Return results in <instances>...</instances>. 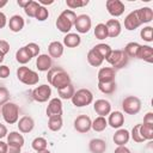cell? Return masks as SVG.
Here are the masks:
<instances>
[{
  "mask_svg": "<svg viewBox=\"0 0 153 153\" xmlns=\"http://www.w3.org/2000/svg\"><path fill=\"white\" fill-rule=\"evenodd\" d=\"M47 80L56 90L63 88L65 86H67V85L71 84V76H69V74L63 68H61V67H51L48 71Z\"/></svg>",
  "mask_w": 153,
  "mask_h": 153,
  "instance_id": "6da1fadb",
  "label": "cell"
},
{
  "mask_svg": "<svg viewBox=\"0 0 153 153\" xmlns=\"http://www.w3.org/2000/svg\"><path fill=\"white\" fill-rule=\"evenodd\" d=\"M1 116L8 124H14L19 120V106L16 103L7 102L1 106Z\"/></svg>",
  "mask_w": 153,
  "mask_h": 153,
  "instance_id": "7a4b0ae2",
  "label": "cell"
},
{
  "mask_svg": "<svg viewBox=\"0 0 153 153\" xmlns=\"http://www.w3.org/2000/svg\"><path fill=\"white\" fill-rule=\"evenodd\" d=\"M17 78L20 82H23L27 86H33V85L38 84V81H39L38 74L26 66H22L17 69Z\"/></svg>",
  "mask_w": 153,
  "mask_h": 153,
  "instance_id": "3957f363",
  "label": "cell"
},
{
  "mask_svg": "<svg viewBox=\"0 0 153 153\" xmlns=\"http://www.w3.org/2000/svg\"><path fill=\"white\" fill-rule=\"evenodd\" d=\"M71 100H72L73 105L76 108L87 106L93 102V94L88 88H80L74 92Z\"/></svg>",
  "mask_w": 153,
  "mask_h": 153,
  "instance_id": "277c9868",
  "label": "cell"
},
{
  "mask_svg": "<svg viewBox=\"0 0 153 153\" xmlns=\"http://www.w3.org/2000/svg\"><path fill=\"white\" fill-rule=\"evenodd\" d=\"M111 66L114 69H120V68H123L127 66L128 61H129V57L124 54L123 50L121 49H112L111 53L109 54V56L105 59Z\"/></svg>",
  "mask_w": 153,
  "mask_h": 153,
  "instance_id": "5b68a950",
  "label": "cell"
},
{
  "mask_svg": "<svg viewBox=\"0 0 153 153\" xmlns=\"http://www.w3.org/2000/svg\"><path fill=\"white\" fill-rule=\"evenodd\" d=\"M122 109L128 115H136L141 110V100L135 96H128L122 100Z\"/></svg>",
  "mask_w": 153,
  "mask_h": 153,
  "instance_id": "8992f818",
  "label": "cell"
},
{
  "mask_svg": "<svg viewBox=\"0 0 153 153\" xmlns=\"http://www.w3.org/2000/svg\"><path fill=\"white\" fill-rule=\"evenodd\" d=\"M51 96V88L49 85L43 84L33 88L32 91V98L38 103H45L50 99Z\"/></svg>",
  "mask_w": 153,
  "mask_h": 153,
  "instance_id": "52a82bcc",
  "label": "cell"
},
{
  "mask_svg": "<svg viewBox=\"0 0 153 153\" xmlns=\"http://www.w3.org/2000/svg\"><path fill=\"white\" fill-rule=\"evenodd\" d=\"M92 26V20L91 17L88 14H80L76 16L75 23H74V27L76 29V31L79 33H87L90 31Z\"/></svg>",
  "mask_w": 153,
  "mask_h": 153,
  "instance_id": "ba28073f",
  "label": "cell"
},
{
  "mask_svg": "<svg viewBox=\"0 0 153 153\" xmlns=\"http://www.w3.org/2000/svg\"><path fill=\"white\" fill-rule=\"evenodd\" d=\"M91 126H92V121L86 115H80L74 120V129L78 133H81V134L87 133L91 129Z\"/></svg>",
  "mask_w": 153,
  "mask_h": 153,
  "instance_id": "9c48e42d",
  "label": "cell"
},
{
  "mask_svg": "<svg viewBox=\"0 0 153 153\" xmlns=\"http://www.w3.org/2000/svg\"><path fill=\"white\" fill-rule=\"evenodd\" d=\"M105 6L109 14L112 17H120L124 12V4L121 0H108Z\"/></svg>",
  "mask_w": 153,
  "mask_h": 153,
  "instance_id": "30bf717a",
  "label": "cell"
},
{
  "mask_svg": "<svg viewBox=\"0 0 153 153\" xmlns=\"http://www.w3.org/2000/svg\"><path fill=\"white\" fill-rule=\"evenodd\" d=\"M47 116L53 117V116H61L62 115V102L60 98H51L48 103L47 106Z\"/></svg>",
  "mask_w": 153,
  "mask_h": 153,
  "instance_id": "8fae6325",
  "label": "cell"
},
{
  "mask_svg": "<svg viewBox=\"0 0 153 153\" xmlns=\"http://www.w3.org/2000/svg\"><path fill=\"white\" fill-rule=\"evenodd\" d=\"M115 76H116V69H114L112 67H102L97 74L98 82L115 81Z\"/></svg>",
  "mask_w": 153,
  "mask_h": 153,
  "instance_id": "7c38bea8",
  "label": "cell"
},
{
  "mask_svg": "<svg viewBox=\"0 0 153 153\" xmlns=\"http://www.w3.org/2000/svg\"><path fill=\"white\" fill-rule=\"evenodd\" d=\"M93 109L97 115L105 117L106 115H109L111 112V104L106 99H97L93 103Z\"/></svg>",
  "mask_w": 153,
  "mask_h": 153,
  "instance_id": "4fadbf2b",
  "label": "cell"
},
{
  "mask_svg": "<svg viewBox=\"0 0 153 153\" xmlns=\"http://www.w3.org/2000/svg\"><path fill=\"white\" fill-rule=\"evenodd\" d=\"M108 126H110L114 129H120L124 123V115L121 111H112L109 114Z\"/></svg>",
  "mask_w": 153,
  "mask_h": 153,
  "instance_id": "5bb4252c",
  "label": "cell"
},
{
  "mask_svg": "<svg viewBox=\"0 0 153 153\" xmlns=\"http://www.w3.org/2000/svg\"><path fill=\"white\" fill-rule=\"evenodd\" d=\"M53 61L48 54H39L36 60V67L41 72H48L51 68Z\"/></svg>",
  "mask_w": 153,
  "mask_h": 153,
  "instance_id": "9a60e30c",
  "label": "cell"
},
{
  "mask_svg": "<svg viewBox=\"0 0 153 153\" xmlns=\"http://www.w3.org/2000/svg\"><path fill=\"white\" fill-rule=\"evenodd\" d=\"M105 26L108 29V36L111 37V38H115V37L120 36V33L122 31L121 23L117 19H109L105 23Z\"/></svg>",
  "mask_w": 153,
  "mask_h": 153,
  "instance_id": "2e32d148",
  "label": "cell"
},
{
  "mask_svg": "<svg viewBox=\"0 0 153 153\" xmlns=\"http://www.w3.org/2000/svg\"><path fill=\"white\" fill-rule=\"evenodd\" d=\"M18 129L20 133H30L35 127V121L30 116H23L20 120H18Z\"/></svg>",
  "mask_w": 153,
  "mask_h": 153,
  "instance_id": "e0dca14e",
  "label": "cell"
},
{
  "mask_svg": "<svg viewBox=\"0 0 153 153\" xmlns=\"http://www.w3.org/2000/svg\"><path fill=\"white\" fill-rule=\"evenodd\" d=\"M129 139H130V133L123 128L117 129V131L114 134V137H112L114 142L117 146H126V143H128Z\"/></svg>",
  "mask_w": 153,
  "mask_h": 153,
  "instance_id": "ac0fdd59",
  "label": "cell"
},
{
  "mask_svg": "<svg viewBox=\"0 0 153 153\" xmlns=\"http://www.w3.org/2000/svg\"><path fill=\"white\" fill-rule=\"evenodd\" d=\"M24 142H25L24 136L19 131H11L10 134H7V145L8 146L22 148L24 146Z\"/></svg>",
  "mask_w": 153,
  "mask_h": 153,
  "instance_id": "d6986e66",
  "label": "cell"
},
{
  "mask_svg": "<svg viewBox=\"0 0 153 153\" xmlns=\"http://www.w3.org/2000/svg\"><path fill=\"white\" fill-rule=\"evenodd\" d=\"M24 25H25V22L23 19V17L19 16V14L12 16L10 18V20H8V27H10V30L12 32H19V31H22L23 27H24Z\"/></svg>",
  "mask_w": 153,
  "mask_h": 153,
  "instance_id": "ffe728a7",
  "label": "cell"
},
{
  "mask_svg": "<svg viewBox=\"0 0 153 153\" xmlns=\"http://www.w3.org/2000/svg\"><path fill=\"white\" fill-rule=\"evenodd\" d=\"M135 12L141 24H147L153 19V10L151 7H141L135 10Z\"/></svg>",
  "mask_w": 153,
  "mask_h": 153,
  "instance_id": "44dd1931",
  "label": "cell"
},
{
  "mask_svg": "<svg viewBox=\"0 0 153 153\" xmlns=\"http://www.w3.org/2000/svg\"><path fill=\"white\" fill-rule=\"evenodd\" d=\"M63 44L59 41H53L50 42V44L48 45V53H49V56L50 57H54V59H59L62 56L63 54Z\"/></svg>",
  "mask_w": 153,
  "mask_h": 153,
  "instance_id": "7402d4cb",
  "label": "cell"
},
{
  "mask_svg": "<svg viewBox=\"0 0 153 153\" xmlns=\"http://www.w3.org/2000/svg\"><path fill=\"white\" fill-rule=\"evenodd\" d=\"M136 57L148 63H152L153 62V48L151 45H140Z\"/></svg>",
  "mask_w": 153,
  "mask_h": 153,
  "instance_id": "603a6c76",
  "label": "cell"
},
{
  "mask_svg": "<svg viewBox=\"0 0 153 153\" xmlns=\"http://www.w3.org/2000/svg\"><path fill=\"white\" fill-rule=\"evenodd\" d=\"M108 146L103 139H92L88 143V149L91 153H104Z\"/></svg>",
  "mask_w": 153,
  "mask_h": 153,
  "instance_id": "cb8c5ba5",
  "label": "cell"
},
{
  "mask_svg": "<svg viewBox=\"0 0 153 153\" xmlns=\"http://www.w3.org/2000/svg\"><path fill=\"white\" fill-rule=\"evenodd\" d=\"M140 25H141V23H140L139 18H137L135 11L130 12V13L124 18V27H126L127 30H129V31L137 29Z\"/></svg>",
  "mask_w": 153,
  "mask_h": 153,
  "instance_id": "d4e9b609",
  "label": "cell"
},
{
  "mask_svg": "<svg viewBox=\"0 0 153 153\" xmlns=\"http://www.w3.org/2000/svg\"><path fill=\"white\" fill-rule=\"evenodd\" d=\"M81 43V38L78 33H66V36L63 37V45H66L67 48H76L78 45H80Z\"/></svg>",
  "mask_w": 153,
  "mask_h": 153,
  "instance_id": "484cf974",
  "label": "cell"
},
{
  "mask_svg": "<svg viewBox=\"0 0 153 153\" xmlns=\"http://www.w3.org/2000/svg\"><path fill=\"white\" fill-rule=\"evenodd\" d=\"M73 26L74 25L66 17H63L62 14H60L57 17V19H56V27L59 29V31H61L63 33H69V31H71V29Z\"/></svg>",
  "mask_w": 153,
  "mask_h": 153,
  "instance_id": "4316f807",
  "label": "cell"
},
{
  "mask_svg": "<svg viewBox=\"0 0 153 153\" xmlns=\"http://www.w3.org/2000/svg\"><path fill=\"white\" fill-rule=\"evenodd\" d=\"M103 61H104V59L93 48L88 50V53H87V62L92 67H99V66H102Z\"/></svg>",
  "mask_w": 153,
  "mask_h": 153,
  "instance_id": "83f0119b",
  "label": "cell"
},
{
  "mask_svg": "<svg viewBox=\"0 0 153 153\" xmlns=\"http://www.w3.org/2000/svg\"><path fill=\"white\" fill-rule=\"evenodd\" d=\"M31 59H32V56H31V54L27 51V49H26L25 47L19 48V49L17 50V53H16V60H17L20 65L27 63L29 61H31Z\"/></svg>",
  "mask_w": 153,
  "mask_h": 153,
  "instance_id": "f1b7e54d",
  "label": "cell"
},
{
  "mask_svg": "<svg viewBox=\"0 0 153 153\" xmlns=\"http://www.w3.org/2000/svg\"><path fill=\"white\" fill-rule=\"evenodd\" d=\"M62 124H63V121L61 116H53V117H49L48 120V128L51 131H59L62 128Z\"/></svg>",
  "mask_w": 153,
  "mask_h": 153,
  "instance_id": "f546056e",
  "label": "cell"
},
{
  "mask_svg": "<svg viewBox=\"0 0 153 153\" xmlns=\"http://www.w3.org/2000/svg\"><path fill=\"white\" fill-rule=\"evenodd\" d=\"M106 127H108V121H106V118L103 117V116L96 117V118L92 121V126H91V128H92L94 131H103V130H105Z\"/></svg>",
  "mask_w": 153,
  "mask_h": 153,
  "instance_id": "4dcf8cb0",
  "label": "cell"
},
{
  "mask_svg": "<svg viewBox=\"0 0 153 153\" xmlns=\"http://www.w3.org/2000/svg\"><path fill=\"white\" fill-rule=\"evenodd\" d=\"M139 49H140V44H139L137 42H129V43L124 47L123 51H124V54H126L128 57H136Z\"/></svg>",
  "mask_w": 153,
  "mask_h": 153,
  "instance_id": "1f68e13d",
  "label": "cell"
},
{
  "mask_svg": "<svg viewBox=\"0 0 153 153\" xmlns=\"http://www.w3.org/2000/svg\"><path fill=\"white\" fill-rule=\"evenodd\" d=\"M140 135L143 140H152L153 139V124H140L139 128Z\"/></svg>",
  "mask_w": 153,
  "mask_h": 153,
  "instance_id": "d6a6232c",
  "label": "cell"
},
{
  "mask_svg": "<svg viewBox=\"0 0 153 153\" xmlns=\"http://www.w3.org/2000/svg\"><path fill=\"white\" fill-rule=\"evenodd\" d=\"M98 90L102 93L105 94H111L116 91V81H110V82H98Z\"/></svg>",
  "mask_w": 153,
  "mask_h": 153,
  "instance_id": "836d02e7",
  "label": "cell"
},
{
  "mask_svg": "<svg viewBox=\"0 0 153 153\" xmlns=\"http://www.w3.org/2000/svg\"><path fill=\"white\" fill-rule=\"evenodd\" d=\"M74 92H75V90H74V86L72 84L65 86L63 88L57 90V93H59V96H60L61 99H72Z\"/></svg>",
  "mask_w": 153,
  "mask_h": 153,
  "instance_id": "e575fe53",
  "label": "cell"
},
{
  "mask_svg": "<svg viewBox=\"0 0 153 153\" xmlns=\"http://www.w3.org/2000/svg\"><path fill=\"white\" fill-rule=\"evenodd\" d=\"M93 49L105 60L108 56H109V54L111 53V47L109 45V44H105V43H99V44H96L94 47H93Z\"/></svg>",
  "mask_w": 153,
  "mask_h": 153,
  "instance_id": "d590c367",
  "label": "cell"
},
{
  "mask_svg": "<svg viewBox=\"0 0 153 153\" xmlns=\"http://www.w3.org/2000/svg\"><path fill=\"white\" fill-rule=\"evenodd\" d=\"M94 36H96L97 39H105V38L109 37L108 36V29H106L105 24L99 23V24L96 25V27H94Z\"/></svg>",
  "mask_w": 153,
  "mask_h": 153,
  "instance_id": "8d00e7d4",
  "label": "cell"
},
{
  "mask_svg": "<svg viewBox=\"0 0 153 153\" xmlns=\"http://www.w3.org/2000/svg\"><path fill=\"white\" fill-rule=\"evenodd\" d=\"M39 6H41V5H39L37 1L30 0L29 5L24 8V11H25L26 16H29V17H31V18H35V17H36V13H37V11H38V8H39Z\"/></svg>",
  "mask_w": 153,
  "mask_h": 153,
  "instance_id": "74e56055",
  "label": "cell"
},
{
  "mask_svg": "<svg viewBox=\"0 0 153 153\" xmlns=\"http://www.w3.org/2000/svg\"><path fill=\"white\" fill-rule=\"evenodd\" d=\"M31 146H32V148H33L36 152H39V151L47 149L48 142H47V140H45L44 137H36V139L32 140Z\"/></svg>",
  "mask_w": 153,
  "mask_h": 153,
  "instance_id": "f35d334b",
  "label": "cell"
},
{
  "mask_svg": "<svg viewBox=\"0 0 153 153\" xmlns=\"http://www.w3.org/2000/svg\"><path fill=\"white\" fill-rule=\"evenodd\" d=\"M140 36L143 41L146 42H152L153 41V27L152 26H145L141 32H140Z\"/></svg>",
  "mask_w": 153,
  "mask_h": 153,
  "instance_id": "ab89813d",
  "label": "cell"
},
{
  "mask_svg": "<svg viewBox=\"0 0 153 153\" xmlns=\"http://www.w3.org/2000/svg\"><path fill=\"white\" fill-rule=\"evenodd\" d=\"M87 4H88V0H67V1H66L67 7H69L72 11H73L74 8H78V7L86 6Z\"/></svg>",
  "mask_w": 153,
  "mask_h": 153,
  "instance_id": "60d3db41",
  "label": "cell"
},
{
  "mask_svg": "<svg viewBox=\"0 0 153 153\" xmlns=\"http://www.w3.org/2000/svg\"><path fill=\"white\" fill-rule=\"evenodd\" d=\"M48 17H49V11L47 10V7H45V6H39V8H38V11H37L35 18H36L38 22H44V20L48 19Z\"/></svg>",
  "mask_w": 153,
  "mask_h": 153,
  "instance_id": "b9f144b4",
  "label": "cell"
},
{
  "mask_svg": "<svg viewBox=\"0 0 153 153\" xmlns=\"http://www.w3.org/2000/svg\"><path fill=\"white\" fill-rule=\"evenodd\" d=\"M24 47L27 49V51L31 54V56H32V57H35V56H38V55H39V50H41V48H39V45H38V44H36V43L31 42V43H29V44H26V45H24Z\"/></svg>",
  "mask_w": 153,
  "mask_h": 153,
  "instance_id": "7bdbcfd3",
  "label": "cell"
},
{
  "mask_svg": "<svg viewBox=\"0 0 153 153\" xmlns=\"http://www.w3.org/2000/svg\"><path fill=\"white\" fill-rule=\"evenodd\" d=\"M139 128H140V124H136V126H134V127H133V129H131V133H130V136H131V139H133L135 142H137V143H140V142H143V141H145V140L142 139V136L140 135Z\"/></svg>",
  "mask_w": 153,
  "mask_h": 153,
  "instance_id": "ee69618b",
  "label": "cell"
},
{
  "mask_svg": "<svg viewBox=\"0 0 153 153\" xmlns=\"http://www.w3.org/2000/svg\"><path fill=\"white\" fill-rule=\"evenodd\" d=\"M8 100H10V91L5 86H0V105L2 106Z\"/></svg>",
  "mask_w": 153,
  "mask_h": 153,
  "instance_id": "f6af8a7d",
  "label": "cell"
},
{
  "mask_svg": "<svg viewBox=\"0 0 153 153\" xmlns=\"http://www.w3.org/2000/svg\"><path fill=\"white\" fill-rule=\"evenodd\" d=\"M63 17H66L73 25H74V23H75V19H76V14H75V12L74 11H72V10H65V11H62V13H61Z\"/></svg>",
  "mask_w": 153,
  "mask_h": 153,
  "instance_id": "bcb514c9",
  "label": "cell"
},
{
  "mask_svg": "<svg viewBox=\"0 0 153 153\" xmlns=\"http://www.w3.org/2000/svg\"><path fill=\"white\" fill-rule=\"evenodd\" d=\"M10 51V43L5 39H0V53L6 55Z\"/></svg>",
  "mask_w": 153,
  "mask_h": 153,
  "instance_id": "7dc6e473",
  "label": "cell"
},
{
  "mask_svg": "<svg viewBox=\"0 0 153 153\" xmlns=\"http://www.w3.org/2000/svg\"><path fill=\"white\" fill-rule=\"evenodd\" d=\"M10 75V67L6 65H0V78L6 79Z\"/></svg>",
  "mask_w": 153,
  "mask_h": 153,
  "instance_id": "c3c4849f",
  "label": "cell"
},
{
  "mask_svg": "<svg viewBox=\"0 0 153 153\" xmlns=\"http://www.w3.org/2000/svg\"><path fill=\"white\" fill-rule=\"evenodd\" d=\"M143 124H153V112H147L143 117Z\"/></svg>",
  "mask_w": 153,
  "mask_h": 153,
  "instance_id": "681fc988",
  "label": "cell"
},
{
  "mask_svg": "<svg viewBox=\"0 0 153 153\" xmlns=\"http://www.w3.org/2000/svg\"><path fill=\"white\" fill-rule=\"evenodd\" d=\"M114 153H131V152H130V149H129L128 147H126V146H117V148L115 149Z\"/></svg>",
  "mask_w": 153,
  "mask_h": 153,
  "instance_id": "f907efd6",
  "label": "cell"
},
{
  "mask_svg": "<svg viewBox=\"0 0 153 153\" xmlns=\"http://www.w3.org/2000/svg\"><path fill=\"white\" fill-rule=\"evenodd\" d=\"M7 24V18L4 12H0V29H4Z\"/></svg>",
  "mask_w": 153,
  "mask_h": 153,
  "instance_id": "816d5d0a",
  "label": "cell"
},
{
  "mask_svg": "<svg viewBox=\"0 0 153 153\" xmlns=\"http://www.w3.org/2000/svg\"><path fill=\"white\" fill-rule=\"evenodd\" d=\"M7 134H8V133H7V128H6V126L2 124V123H0V139L7 136Z\"/></svg>",
  "mask_w": 153,
  "mask_h": 153,
  "instance_id": "f5cc1de1",
  "label": "cell"
},
{
  "mask_svg": "<svg viewBox=\"0 0 153 153\" xmlns=\"http://www.w3.org/2000/svg\"><path fill=\"white\" fill-rule=\"evenodd\" d=\"M7 148H8L7 142H4L0 140V153H7Z\"/></svg>",
  "mask_w": 153,
  "mask_h": 153,
  "instance_id": "db71d44e",
  "label": "cell"
},
{
  "mask_svg": "<svg viewBox=\"0 0 153 153\" xmlns=\"http://www.w3.org/2000/svg\"><path fill=\"white\" fill-rule=\"evenodd\" d=\"M7 153H22L19 147H13V146H8L7 148Z\"/></svg>",
  "mask_w": 153,
  "mask_h": 153,
  "instance_id": "11a10c76",
  "label": "cell"
},
{
  "mask_svg": "<svg viewBox=\"0 0 153 153\" xmlns=\"http://www.w3.org/2000/svg\"><path fill=\"white\" fill-rule=\"evenodd\" d=\"M29 2H30V0H18V1H17L18 6H20V7H23V8H25V7L29 5Z\"/></svg>",
  "mask_w": 153,
  "mask_h": 153,
  "instance_id": "9f6ffc18",
  "label": "cell"
},
{
  "mask_svg": "<svg viewBox=\"0 0 153 153\" xmlns=\"http://www.w3.org/2000/svg\"><path fill=\"white\" fill-rule=\"evenodd\" d=\"M39 5L42 4V5H51L53 2H54V0H39V1H37Z\"/></svg>",
  "mask_w": 153,
  "mask_h": 153,
  "instance_id": "6f0895ef",
  "label": "cell"
},
{
  "mask_svg": "<svg viewBox=\"0 0 153 153\" xmlns=\"http://www.w3.org/2000/svg\"><path fill=\"white\" fill-rule=\"evenodd\" d=\"M6 5H7V0H1L0 1V8L4 7V6H6Z\"/></svg>",
  "mask_w": 153,
  "mask_h": 153,
  "instance_id": "680465c9",
  "label": "cell"
},
{
  "mask_svg": "<svg viewBox=\"0 0 153 153\" xmlns=\"http://www.w3.org/2000/svg\"><path fill=\"white\" fill-rule=\"evenodd\" d=\"M4 59H5V55H4L2 53H0V63L4 61Z\"/></svg>",
  "mask_w": 153,
  "mask_h": 153,
  "instance_id": "91938a15",
  "label": "cell"
},
{
  "mask_svg": "<svg viewBox=\"0 0 153 153\" xmlns=\"http://www.w3.org/2000/svg\"><path fill=\"white\" fill-rule=\"evenodd\" d=\"M37 153H50V151H48V149H44V151H39V152H37Z\"/></svg>",
  "mask_w": 153,
  "mask_h": 153,
  "instance_id": "94428289",
  "label": "cell"
},
{
  "mask_svg": "<svg viewBox=\"0 0 153 153\" xmlns=\"http://www.w3.org/2000/svg\"><path fill=\"white\" fill-rule=\"evenodd\" d=\"M0 115H1V109H0Z\"/></svg>",
  "mask_w": 153,
  "mask_h": 153,
  "instance_id": "6125c7cd",
  "label": "cell"
}]
</instances>
